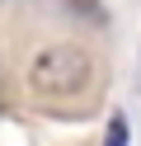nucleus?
I'll return each mask as SVG.
<instances>
[{"instance_id":"nucleus-2","label":"nucleus","mask_w":141,"mask_h":146,"mask_svg":"<svg viewBox=\"0 0 141 146\" xmlns=\"http://www.w3.org/2000/svg\"><path fill=\"white\" fill-rule=\"evenodd\" d=\"M103 146H127V123H122V118L108 123V141H103Z\"/></svg>"},{"instance_id":"nucleus-1","label":"nucleus","mask_w":141,"mask_h":146,"mask_svg":"<svg viewBox=\"0 0 141 146\" xmlns=\"http://www.w3.org/2000/svg\"><path fill=\"white\" fill-rule=\"evenodd\" d=\"M24 85L38 99H80L94 85V61H89V52L71 47V42H47L28 57Z\"/></svg>"}]
</instances>
